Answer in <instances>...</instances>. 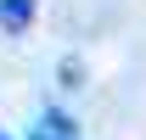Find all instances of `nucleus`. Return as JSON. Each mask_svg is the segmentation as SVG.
I'll return each mask as SVG.
<instances>
[{
  "instance_id": "obj_1",
  "label": "nucleus",
  "mask_w": 146,
  "mask_h": 140,
  "mask_svg": "<svg viewBox=\"0 0 146 140\" xmlns=\"http://www.w3.org/2000/svg\"><path fill=\"white\" fill-rule=\"evenodd\" d=\"M28 140H79V129H73L68 112H56V106H45L34 118V129H28Z\"/></svg>"
},
{
  "instance_id": "obj_2",
  "label": "nucleus",
  "mask_w": 146,
  "mask_h": 140,
  "mask_svg": "<svg viewBox=\"0 0 146 140\" xmlns=\"http://www.w3.org/2000/svg\"><path fill=\"white\" fill-rule=\"evenodd\" d=\"M34 11H39V0H0V28L6 34H23L34 22Z\"/></svg>"
},
{
  "instance_id": "obj_3",
  "label": "nucleus",
  "mask_w": 146,
  "mask_h": 140,
  "mask_svg": "<svg viewBox=\"0 0 146 140\" xmlns=\"http://www.w3.org/2000/svg\"><path fill=\"white\" fill-rule=\"evenodd\" d=\"M0 140H6V135H0Z\"/></svg>"
}]
</instances>
